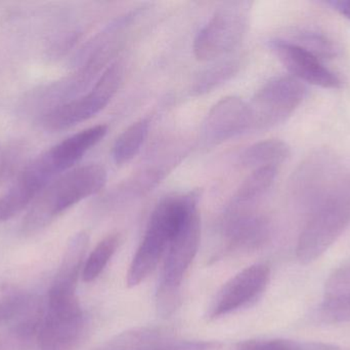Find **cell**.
<instances>
[{
	"mask_svg": "<svg viewBox=\"0 0 350 350\" xmlns=\"http://www.w3.org/2000/svg\"><path fill=\"white\" fill-rule=\"evenodd\" d=\"M290 156L287 143L278 139L265 140L249 146L240 155L243 168L257 170L265 166H278Z\"/></svg>",
	"mask_w": 350,
	"mask_h": 350,
	"instance_id": "obj_19",
	"label": "cell"
},
{
	"mask_svg": "<svg viewBox=\"0 0 350 350\" xmlns=\"http://www.w3.org/2000/svg\"><path fill=\"white\" fill-rule=\"evenodd\" d=\"M241 62L238 59H230L220 62L202 72L193 86L195 95H204L212 92L214 88L221 86L238 73Z\"/></svg>",
	"mask_w": 350,
	"mask_h": 350,
	"instance_id": "obj_22",
	"label": "cell"
},
{
	"mask_svg": "<svg viewBox=\"0 0 350 350\" xmlns=\"http://www.w3.org/2000/svg\"><path fill=\"white\" fill-rule=\"evenodd\" d=\"M123 76L122 64H112L90 92L47 111L42 117L43 127L47 131H63L92 118L114 98L122 84Z\"/></svg>",
	"mask_w": 350,
	"mask_h": 350,
	"instance_id": "obj_5",
	"label": "cell"
},
{
	"mask_svg": "<svg viewBox=\"0 0 350 350\" xmlns=\"http://www.w3.org/2000/svg\"><path fill=\"white\" fill-rule=\"evenodd\" d=\"M248 103L239 97H226L216 103L204 121V139L209 144L228 141L251 129Z\"/></svg>",
	"mask_w": 350,
	"mask_h": 350,
	"instance_id": "obj_13",
	"label": "cell"
},
{
	"mask_svg": "<svg viewBox=\"0 0 350 350\" xmlns=\"http://www.w3.org/2000/svg\"><path fill=\"white\" fill-rule=\"evenodd\" d=\"M108 133V127L105 125H94L79 133L74 134L71 137L53 146L46 151L55 170L59 175L71 170L74 164H77L86 152L100 143Z\"/></svg>",
	"mask_w": 350,
	"mask_h": 350,
	"instance_id": "obj_15",
	"label": "cell"
},
{
	"mask_svg": "<svg viewBox=\"0 0 350 350\" xmlns=\"http://www.w3.org/2000/svg\"><path fill=\"white\" fill-rule=\"evenodd\" d=\"M149 119L142 118L129 125L115 142L113 160L117 166H123L137 156L149 133Z\"/></svg>",
	"mask_w": 350,
	"mask_h": 350,
	"instance_id": "obj_21",
	"label": "cell"
},
{
	"mask_svg": "<svg viewBox=\"0 0 350 350\" xmlns=\"http://www.w3.org/2000/svg\"><path fill=\"white\" fill-rule=\"evenodd\" d=\"M292 192L312 211L329 199L350 193V170L338 156L321 150L300 164L292 180Z\"/></svg>",
	"mask_w": 350,
	"mask_h": 350,
	"instance_id": "obj_3",
	"label": "cell"
},
{
	"mask_svg": "<svg viewBox=\"0 0 350 350\" xmlns=\"http://www.w3.org/2000/svg\"><path fill=\"white\" fill-rule=\"evenodd\" d=\"M269 47L292 77L299 82L324 88H339L342 86L339 76L328 69L322 60L291 40L271 39Z\"/></svg>",
	"mask_w": 350,
	"mask_h": 350,
	"instance_id": "obj_12",
	"label": "cell"
},
{
	"mask_svg": "<svg viewBox=\"0 0 350 350\" xmlns=\"http://www.w3.org/2000/svg\"><path fill=\"white\" fill-rule=\"evenodd\" d=\"M106 182L107 171L98 164L79 166L59 175L31 205L23 222V232L30 234L42 229L76 203L98 193Z\"/></svg>",
	"mask_w": 350,
	"mask_h": 350,
	"instance_id": "obj_2",
	"label": "cell"
},
{
	"mask_svg": "<svg viewBox=\"0 0 350 350\" xmlns=\"http://www.w3.org/2000/svg\"><path fill=\"white\" fill-rule=\"evenodd\" d=\"M16 147H12L10 151H6L3 154V158H2L1 164H0V178L1 177H5L6 175L12 174V170H14V166H16L18 158H20V151L18 149H14Z\"/></svg>",
	"mask_w": 350,
	"mask_h": 350,
	"instance_id": "obj_28",
	"label": "cell"
},
{
	"mask_svg": "<svg viewBox=\"0 0 350 350\" xmlns=\"http://www.w3.org/2000/svg\"><path fill=\"white\" fill-rule=\"evenodd\" d=\"M350 225V193L321 203L310 212L298 238L296 255L304 264L320 258Z\"/></svg>",
	"mask_w": 350,
	"mask_h": 350,
	"instance_id": "obj_4",
	"label": "cell"
},
{
	"mask_svg": "<svg viewBox=\"0 0 350 350\" xmlns=\"http://www.w3.org/2000/svg\"><path fill=\"white\" fill-rule=\"evenodd\" d=\"M224 230L230 248L237 250L259 248L271 236L269 220L248 207L230 205L224 217Z\"/></svg>",
	"mask_w": 350,
	"mask_h": 350,
	"instance_id": "obj_14",
	"label": "cell"
},
{
	"mask_svg": "<svg viewBox=\"0 0 350 350\" xmlns=\"http://www.w3.org/2000/svg\"><path fill=\"white\" fill-rule=\"evenodd\" d=\"M278 173H279L278 166H265V168L252 171V173L239 187L230 205L249 207L251 203H254L267 192L275 182Z\"/></svg>",
	"mask_w": 350,
	"mask_h": 350,
	"instance_id": "obj_20",
	"label": "cell"
},
{
	"mask_svg": "<svg viewBox=\"0 0 350 350\" xmlns=\"http://www.w3.org/2000/svg\"><path fill=\"white\" fill-rule=\"evenodd\" d=\"M320 318L331 324L350 322V262L338 267L327 279Z\"/></svg>",
	"mask_w": 350,
	"mask_h": 350,
	"instance_id": "obj_16",
	"label": "cell"
},
{
	"mask_svg": "<svg viewBox=\"0 0 350 350\" xmlns=\"http://www.w3.org/2000/svg\"><path fill=\"white\" fill-rule=\"evenodd\" d=\"M199 201L200 191L195 189L168 195L156 205L127 273L129 288L137 287L155 271L185 218L199 208Z\"/></svg>",
	"mask_w": 350,
	"mask_h": 350,
	"instance_id": "obj_1",
	"label": "cell"
},
{
	"mask_svg": "<svg viewBox=\"0 0 350 350\" xmlns=\"http://www.w3.org/2000/svg\"><path fill=\"white\" fill-rule=\"evenodd\" d=\"M291 41L320 60L333 59L338 55V49L334 41L317 31H300Z\"/></svg>",
	"mask_w": 350,
	"mask_h": 350,
	"instance_id": "obj_24",
	"label": "cell"
},
{
	"mask_svg": "<svg viewBox=\"0 0 350 350\" xmlns=\"http://www.w3.org/2000/svg\"><path fill=\"white\" fill-rule=\"evenodd\" d=\"M201 238L199 208L193 210L181 224L170 242L162 273V293H174L195 259Z\"/></svg>",
	"mask_w": 350,
	"mask_h": 350,
	"instance_id": "obj_11",
	"label": "cell"
},
{
	"mask_svg": "<svg viewBox=\"0 0 350 350\" xmlns=\"http://www.w3.org/2000/svg\"><path fill=\"white\" fill-rule=\"evenodd\" d=\"M59 176L46 152L27 164L0 197V222L8 221L26 209Z\"/></svg>",
	"mask_w": 350,
	"mask_h": 350,
	"instance_id": "obj_9",
	"label": "cell"
},
{
	"mask_svg": "<svg viewBox=\"0 0 350 350\" xmlns=\"http://www.w3.org/2000/svg\"><path fill=\"white\" fill-rule=\"evenodd\" d=\"M238 350H300V345L288 340H250L241 343Z\"/></svg>",
	"mask_w": 350,
	"mask_h": 350,
	"instance_id": "obj_26",
	"label": "cell"
},
{
	"mask_svg": "<svg viewBox=\"0 0 350 350\" xmlns=\"http://www.w3.org/2000/svg\"><path fill=\"white\" fill-rule=\"evenodd\" d=\"M84 330L83 312L76 294L49 291L37 342L41 350H73Z\"/></svg>",
	"mask_w": 350,
	"mask_h": 350,
	"instance_id": "obj_7",
	"label": "cell"
},
{
	"mask_svg": "<svg viewBox=\"0 0 350 350\" xmlns=\"http://www.w3.org/2000/svg\"><path fill=\"white\" fill-rule=\"evenodd\" d=\"M216 345L207 342L167 343V345H151L131 350H214Z\"/></svg>",
	"mask_w": 350,
	"mask_h": 350,
	"instance_id": "obj_27",
	"label": "cell"
},
{
	"mask_svg": "<svg viewBox=\"0 0 350 350\" xmlns=\"http://www.w3.org/2000/svg\"><path fill=\"white\" fill-rule=\"evenodd\" d=\"M300 350H345L336 345H326V343H308L306 345H300Z\"/></svg>",
	"mask_w": 350,
	"mask_h": 350,
	"instance_id": "obj_30",
	"label": "cell"
},
{
	"mask_svg": "<svg viewBox=\"0 0 350 350\" xmlns=\"http://www.w3.org/2000/svg\"><path fill=\"white\" fill-rule=\"evenodd\" d=\"M326 4L350 22V0H331Z\"/></svg>",
	"mask_w": 350,
	"mask_h": 350,
	"instance_id": "obj_29",
	"label": "cell"
},
{
	"mask_svg": "<svg viewBox=\"0 0 350 350\" xmlns=\"http://www.w3.org/2000/svg\"><path fill=\"white\" fill-rule=\"evenodd\" d=\"M43 314L38 304H34L25 316L0 333V350H27L37 339Z\"/></svg>",
	"mask_w": 350,
	"mask_h": 350,
	"instance_id": "obj_18",
	"label": "cell"
},
{
	"mask_svg": "<svg viewBox=\"0 0 350 350\" xmlns=\"http://www.w3.org/2000/svg\"><path fill=\"white\" fill-rule=\"evenodd\" d=\"M35 303L30 296L23 293H12L0 299V327L14 324L28 312Z\"/></svg>",
	"mask_w": 350,
	"mask_h": 350,
	"instance_id": "obj_25",
	"label": "cell"
},
{
	"mask_svg": "<svg viewBox=\"0 0 350 350\" xmlns=\"http://www.w3.org/2000/svg\"><path fill=\"white\" fill-rule=\"evenodd\" d=\"M269 279L267 265L259 263L243 269L218 292L210 306L209 318H220L250 305L265 293Z\"/></svg>",
	"mask_w": 350,
	"mask_h": 350,
	"instance_id": "obj_10",
	"label": "cell"
},
{
	"mask_svg": "<svg viewBox=\"0 0 350 350\" xmlns=\"http://www.w3.org/2000/svg\"><path fill=\"white\" fill-rule=\"evenodd\" d=\"M248 6L230 2L216 10L208 24L198 33L193 53L200 61H213L240 45L248 30Z\"/></svg>",
	"mask_w": 350,
	"mask_h": 350,
	"instance_id": "obj_6",
	"label": "cell"
},
{
	"mask_svg": "<svg viewBox=\"0 0 350 350\" xmlns=\"http://www.w3.org/2000/svg\"><path fill=\"white\" fill-rule=\"evenodd\" d=\"M88 245L90 238L85 232H79L71 238L66 249L55 281L49 289L51 291L76 293L78 279L83 271L84 258Z\"/></svg>",
	"mask_w": 350,
	"mask_h": 350,
	"instance_id": "obj_17",
	"label": "cell"
},
{
	"mask_svg": "<svg viewBox=\"0 0 350 350\" xmlns=\"http://www.w3.org/2000/svg\"><path fill=\"white\" fill-rule=\"evenodd\" d=\"M118 245L119 236L117 234H110L98 242V246L90 253L84 263L81 275L84 282L90 283L100 277V273L116 252Z\"/></svg>",
	"mask_w": 350,
	"mask_h": 350,
	"instance_id": "obj_23",
	"label": "cell"
},
{
	"mask_svg": "<svg viewBox=\"0 0 350 350\" xmlns=\"http://www.w3.org/2000/svg\"><path fill=\"white\" fill-rule=\"evenodd\" d=\"M306 88L292 76L269 80L248 103L251 129L263 131L287 121L306 98Z\"/></svg>",
	"mask_w": 350,
	"mask_h": 350,
	"instance_id": "obj_8",
	"label": "cell"
}]
</instances>
